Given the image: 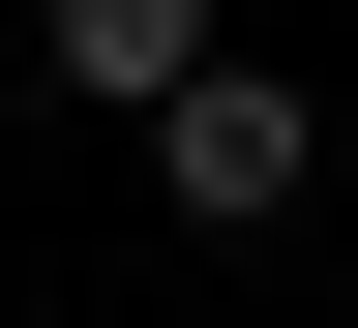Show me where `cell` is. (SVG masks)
I'll return each mask as SVG.
<instances>
[{
	"label": "cell",
	"instance_id": "obj_2",
	"mask_svg": "<svg viewBox=\"0 0 358 328\" xmlns=\"http://www.w3.org/2000/svg\"><path fill=\"white\" fill-rule=\"evenodd\" d=\"M30 30H60V90H120V120L209 90V0H30Z\"/></svg>",
	"mask_w": 358,
	"mask_h": 328
},
{
	"label": "cell",
	"instance_id": "obj_1",
	"mask_svg": "<svg viewBox=\"0 0 358 328\" xmlns=\"http://www.w3.org/2000/svg\"><path fill=\"white\" fill-rule=\"evenodd\" d=\"M150 179H179V239H268V209L329 179V120H299V90H268V60H209V90H179V120H150Z\"/></svg>",
	"mask_w": 358,
	"mask_h": 328
}]
</instances>
